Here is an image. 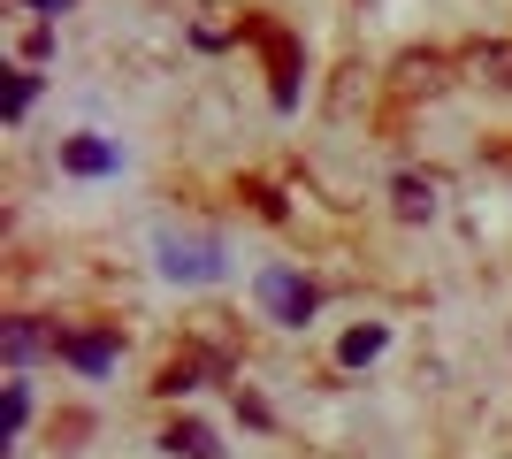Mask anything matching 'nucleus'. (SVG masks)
<instances>
[{
    "label": "nucleus",
    "mask_w": 512,
    "mask_h": 459,
    "mask_svg": "<svg viewBox=\"0 0 512 459\" xmlns=\"http://www.w3.org/2000/svg\"><path fill=\"white\" fill-rule=\"evenodd\" d=\"M23 421H31V391H23V383H8V444L23 437Z\"/></svg>",
    "instance_id": "4468645a"
},
{
    "label": "nucleus",
    "mask_w": 512,
    "mask_h": 459,
    "mask_svg": "<svg viewBox=\"0 0 512 459\" xmlns=\"http://www.w3.org/2000/svg\"><path fill=\"white\" fill-rule=\"evenodd\" d=\"M161 452H176V459H222V444H214L207 421H176L169 437H161Z\"/></svg>",
    "instance_id": "0eeeda50"
},
{
    "label": "nucleus",
    "mask_w": 512,
    "mask_h": 459,
    "mask_svg": "<svg viewBox=\"0 0 512 459\" xmlns=\"http://www.w3.org/2000/svg\"><path fill=\"white\" fill-rule=\"evenodd\" d=\"M253 39L268 46V77H276V108H291V100H299V39H291V31H276V23H253Z\"/></svg>",
    "instance_id": "20e7f679"
},
{
    "label": "nucleus",
    "mask_w": 512,
    "mask_h": 459,
    "mask_svg": "<svg viewBox=\"0 0 512 459\" xmlns=\"http://www.w3.org/2000/svg\"><path fill=\"white\" fill-rule=\"evenodd\" d=\"M31 100H39V77H31V69H8V100H0V115H8V123H23V115H31Z\"/></svg>",
    "instance_id": "f8f14e48"
},
{
    "label": "nucleus",
    "mask_w": 512,
    "mask_h": 459,
    "mask_svg": "<svg viewBox=\"0 0 512 459\" xmlns=\"http://www.w3.org/2000/svg\"><path fill=\"white\" fill-rule=\"evenodd\" d=\"M390 199H398V215H406V222H428V215H436V176H398Z\"/></svg>",
    "instance_id": "6e6552de"
},
{
    "label": "nucleus",
    "mask_w": 512,
    "mask_h": 459,
    "mask_svg": "<svg viewBox=\"0 0 512 459\" xmlns=\"http://www.w3.org/2000/svg\"><path fill=\"white\" fill-rule=\"evenodd\" d=\"M383 345H390V329H383V322H360V329H344L337 360H344V368H367V360H375Z\"/></svg>",
    "instance_id": "1a4fd4ad"
},
{
    "label": "nucleus",
    "mask_w": 512,
    "mask_h": 459,
    "mask_svg": "<svg viewBox=\"0 0 512 459\" xmlns=\"http://www.w3.org/2000/svg\"><path fill=\"white\" fill-rule=\"evenodd\" d=\"M153 253H161V276H169V284H214V276H222V238H214V230H161Z\"/></svg>",
    "instance_id": "f03ea898"
},
{
    "label": "nucleus",
    "mask_w": 512,
    "mask_h": 459,
    "mask_svg": "<svg viewBox=\"0 0 512 459\" xmlns=\"http://www.w3.org/2000/svg\"><path fill=\"white\" fill-rule=\"evenodd\" d=\"M474 69H482V77H490V85H512V39L482 46V54H474Z\"/></svg>",
    "instance_id": "ddd939ff"
},
{
    "label": "nucleus",
    "mask_w": 512,
    "mask_h": 459,
    "mask_svg": "<svg viewBox=\"0 0 512 459\" xmlns=\"http://www.w3.org/2000/svg\"><path fill=\"white\" fill-rule=\"evenodd\" d=\"M62 360L85 368V375H107L123 360V337H115V329H62Z\"/></svg>",
    "instance_id": "39448f33"
},
{
    "label": "nucleus",
    "mask_w": 512,
    "mask_h": 459,
    "mask_svg": "<svg viewBox=\"0 0 512 459\" xmlns=\"http://www.w3.org/2000/svg\"><path fill=\"white\" fill-rule=\"evenodd\" d=\"M237 414L253 421V429H268V421H276V414H268V406H260V398H253V391H237Z\"/></svg>",
    "instance_id": "dca6fc26"
},
{
    "label": "nucleus",
    "mask_w": 512,
    "mask_h": 459,
    "mask_svg": "<svg viewBox=\"0 0 512 459\" xmlns=\"http://www.w3.org/2000/svg\"><path fill=\"white\" fill-rule=\"evenodd\" d=\"M444 54H406V62H398V92H436L444 85Z\"/></svg>",
    "instance_id": "9d476101"
},
{
    "label": "nucleus",
    "mask_w": 512,
    "mask_h": 459,
    "mask_svg": "<svg viewBox=\"0 0 512 459\" xmlns=\"http://www.w3.org/2000/svg\"><path fill=\"white\" fill-rule=\"evenodd\" d=\"M253 299H260V314L283 322V329H306L321 314V284H314V276H299V268H260Z\"/></svg>",
    "instance_id": "f257e3e1"
},
{
    "label": "nucleus",
    "mask_w": 512,
    "mask_h": 459,
    "mask_svg": "<svg viewBox=\"0 0 512 459\" xmlns=\"http://www.w3.org/2000/svg\"><path fill=\"white\" fill-rule=\"evenodd\" d=\"M62 169H69V176H115V169H123V146H107V138L77 131V138H62Z\"/></svg>",
    "instance_id": "423d86ee"
},
{
    "label": "nucleus",
    "mask_w": 512,
    "mask_h": 459,
    "mask_svg": "<svg viewBox=\"0 0 512 459\" xmlns=\"http://www.w3.org/2000/svg\"><path fill=\"white\" fill-rule=\"evenodd\" d=\"M207 360H214V352H184V360H169L153 391H161V398H184V391H192V383H199V368H207Z\"/></svg>",
    "instance_id": "9b49d317"
},
{
    "label": "nucleus",
    "mask_w": 512,
    "mask_h": 459,
    "mask_svg": "<svg viewBox=\"0 0 512 459\" xmlns=\"http://www.w3.org/2000/svg\"><path fill=\"white\" fill-rule=\"evenodd\" d=\"M23 8H39V16H62V8H77V0H23Z\"/></svg>",
    "instance_id": "f3484780"
},
{
    "label": "nucleus",
    "mask_w": 512,
    "mask_h": 459,
    "mask_svg": "<svg viewBox=\"0 0 512 459\" xmlns=\"http://www.w3.org/2000/svg\"><path fill=\"white\" fill-rule=\"evenodd\" d=\"M0 352H8V368H31V360H46V352H62V329H46L39 314H16V322L0 329Z\"/></svg>",
    "instance_id": "7ed1b4c3"
},
{
    "label": "nucleus",
    "mask_w": 512,
    "mask_h": 459,
    "mask_svg": "<svg viewBox=\"0 0 512 459\" xmlns=\"http://www.w3.org/2000/svg\"><path fill=\"white\" fill-rule=\"evenodd\" d=\"M23 54H31V62H46V54H54V31H46V23H39V31H23Z\"/></svg>",
    "instance_id": "2eb2a0df"
}]
</instances>
